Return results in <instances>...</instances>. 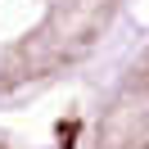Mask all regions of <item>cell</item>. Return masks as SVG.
<instances>
[{
    "instance_id": "cell-1",
    "label": "cell",
    "mask_w": 149,
    "mask_h": 149,
    "mask_svg": "<svg viewBox=\"0 0 149 149\" xmlns=\"http://www.w3.org/2000/svg\"><path fill=\"white\" fill-rule=\"evenodd\" d=\"M118 9L122 0H0V95L86 59Z\"/></svg>"
},
{
    "instance_id": "cell-2",
    "label": "cell",
    "mask_w": 149,
    "mask_h": 149,
    "mask_svg": "<svg viewBox=\"0 0 149 149\" xmlns=\"http://www.w3.org/2000/svg\"><path fill=\"white\" fill-rule=\"evenodd\" d=\"M91 149H149V50L113 86L95 122Z\"/></svg>"
}]
</instances>
